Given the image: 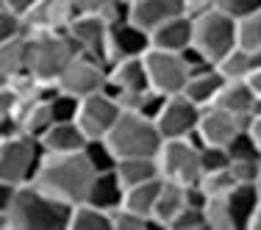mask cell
Masks as SVG:
<instances>
[{"label":"cell","mask_w":261,"mask_h":230,"mask_svg":"<svg viewBox=\"0 0 261 230\" xmlns=\"http://www.w3.org/2000/svg\"><path fill=\"white\" fill-rule=\"evenodd\" d=\"M97 169L92 166L89 155L81 153H42V161L34 172V183L53 194L56 200L75 205L84 203L92 189Z\"/></svg>","instance_id":"1"},{"label":"cell","mask_w":261,"mask_h":230,"mask_svg":"<svg viewBox=\"0 0 261 230\" xmlns=\"http://www.w3.org/2000/svg\"><path fill=\"white\" fill-rule=\"evenodd\" d=\"M72 205L56 200L45 189L28 180L14 186L11 200L6 205L9 230H67Z\"/></svg>","instance_id":"2"},{"label":"cell","mask_w":261,"mask_h":230,"mask_svg":"<svg viewBox=\"0 0 261 230\" xmlns=\"http://www.w3.org/2000/svg\"><path fill=\"white\" fill-rule=\"evenodd\" d=\"M106 141L111 145L117 158H128V155H156L159 147L164 145V136H161L156 120L139 114V111L122 108L120 120L106 133Z\"/></svg>","instance_id":"3"},{"label":"cell","mask_w":261,"mask_h":230,"mask_svg":"<svg viewBox=\"0 0 261 230\" xmlns=\"http://www.w3.org/2000/svg\"><path fill=\"white\" fill-rule=\"evenodd\" d=\"M195 39L192 45L197 47L206 61L217 64L222 55H228L239 45V36H236V17L225 14L217 6H206V9L195 11Z\"/></svg>","instance_id":"4"},{"label":"cell","mask_w":261,"mask_h":230,"mask_svg":"<svg viewBox=\"0 0 261 230\" xmlns=\"http://www.w3.org/2000/svg\"><path fill=\"white\" fill-rule=\"evenodd\" d=\"M42 153L45 150L36 136H28L22 130L3 136L0 139V183H28L42 161Z\"/></svg>","instance_id":"5"},{"label":"cell","mask_w":261,"mask_h":230,"mask_svg":"<svg viewBox=\"0 0 261 230\" xmlns=\"http://www.w3.org/2000/svg\"><path fill=\"white\" fill-rule=\"evenodd\" d=\"M81 53L70 34H39L31 36V75L56 83L64 67Z\"/></svg>","instance_id":"6"},{"label":"cell","mask_w":261,"mask_h":230,"mask_svg":"<svg viewBox=\"0 0 261 230\" xmlns=\"http://www.w3.org/2000/svg\"><path fill=\"white\" fill-rule=\"evenodd\" d=\"M159 161V175L164 180H175V183H197L203 175L200 169V145L192 136L186 139H164V145L156 153Z\"/></svg>","instance_id":"7"},{"label":"cell","mask_w":261,"mask_h":230,"mask_svg":"<svg viewBox=\"0 0 261 230\" xmlns=\"http://www.w3.org/2000/svg\"><path fill=\"white\" fill-rule=\"evenodd\" d=\"M56 86L75 97H89L95 92H106V86H109V64L103 59H97V55L81 50L64 67V72L59 75Z\"/></svg>","instance_id":"8"},{"label":"cell","mask_w":261,"mask_h":230,"mask_svg":"<svg viewBox=\"0 0 261 230\" xmlns=\"http://www.w3.org/2000/svg\"><path fill=\"white\" fill-rule=\"evenodd\" d=\"M145 70H147L150 89L161 92V95H181L192 72L184 53L161 50V47H150L145 53Z\"/></svg>","instance_id":"9"},{"label":"cell","mask_w":261,"mask_h":230,"mask_svg":"<svg viewBox=\"0 0 261 230\" xmlns=\"http://www.w3.org/2000/svg\"><path fill=\"white\" fill-rule=\"evenodd\" d=\"M22 34L39 36V34H67L70 22L75 20L70 0H36L31 9L20 14Z\"/></svg>","instance_id":"10"},{"label":"cell","mask_w":261,"mask_h":230,"mask_svg":"<svg viewBox=\"0 0 261 230\" xmlns=\"http://www.w3.org/2000/svg\"><path fill=\"white\" fill-rule=\"evenodd\" d=\"M122 114V105L117 103L114 95L109 92H95L89 97H81V105H78V125L84 128V133L89 139H103L114 122L120 120Z\"/></svg>","instance_id":"11"},{"label":"cell","mask_w":261,"mask_h":230,"mask_svg":"<svg viewBox=\"0 0 261 230\" xmlns=\"http://www.w3.org/2000/svg\"><path fill=\"white\" fill-rule=\"evenodd\" d=\"M200 111V105H195L186 95H170L156 117V125L164 139H186L197 130Z\"/></svg>","instance_id":"12"},{"label":"cell","mask_w":261,"mask_h":230,"mask_svg":"<svg viewBox=\"0 0 261 230\" xmlns=\"http://www.w3.org/2000/svg\"><path fill=\"white\" fill-rule=\"evenodd\" d=\"M150 47H153L150 31L136 25L134 20L114 22V25L109 28V45H106L109 64L111 61H120V59H142Z\"/></svg>","instance_id":"13"},{"label":"cell","mask_w":261,"mask_h":230,"mask_svg":"<svg viewBox=\"0 0 261 230\" xmlns=\"http://www.w3.org/2000/svg\"><path fill=\"white\" fill-rule=\"evenodd\" d=\"M242 128H247V120L231 114V111L220 108V105H206L200 111V122H197V136L203 145H220L228 147V141L239 133Z\"/></svg>","instance_id":"14"},{"label":"cell","mask_w":261,"mask_h":230,"mask_svg":"<svg viewBox=\"0 0 261 230\" xmlns=\"http://www.w3.org/2000/svg\"><path fill=\"white\" fill-rule=\"evenodd\" d=\"M109 28L111 22L103 14H81L70 22L67 34L75 39V45L84 53H92L97 59H103L109 64V55H106V45H109Z\"/></svg>","instance_id":"15"},{"label":"cell","mask_w":261,"mask_h":230,"mask_svg":"<svg viewBox=\"0 0 261 230\" xmlns=\"http://www.w3.org/2000/svg\"><path fill=\"white\" fill-rule=\"evenodd\" d=\"M145 89H150L145 55L142 59H120L109 64V86H106L109 95H114L120 100L125 95H136V92H145Z\"/></svg>","instance_id":"16"},{"label":"cell","mask_w":261,"mask_h":230,"mask_svg":"<svg viewBox=\"0 0 261 230\" xmlns=\"http://www.w3.org/2000/svg\"><path fill=\"white\" fill-rule=\"evenodd\" d=\"M150 36H153V47L184 53L186 47H192V39H195V17H192L189 11H186V14H178V17H172V20L161 22L159 28H153Z\"/></svg>","instance_id":"17"},{"label":"cell","mask_w":261,"mask_h":230,"mask_svg":"<svg viewBox=\"0 0 261 230\" xmlns=\"http://www.w3.org/2000/svg\"><path fill=\"white\" fill-rule=\"evenodd\" d=\"M89 141V136L84 133V128L72 122H53L45 133L39 136V145L45 153H81Z\"/></svg>","instance_id":"18"},{"label":"cell","mask_w":261,"mask_h":230,"mask_svg":"<svg viewBox=\"0 0 261 230\" xmlns=\"http://www.w3.org/2000/svg\"><path fill=\"white\" fill-rule=\"evenodd\" d=\"M186 3L184 0H136L134 6H130V20L136 22V25L153 31L159 28L161 22L172 20V17L178 14H186Z\"/></svg>","instance_id":"19"},{"label":"cell","mask_w":261,"mask_h":230,"mask_svg":"<svg viewBox=\"0 0 261 230\" xmlns=\"http://www.w3.org/2000/svg\"><path fill=\"white\" fill-rule=\"evenodd\" d=\"M256 100L258 97H256V92H253V86L247 83V80H225L222 89H220V95H217V100L211 105H220V108L231 111V114L247 120V125H250Z\"/></svg>","instance_id":"20"},{"label":"cell","mask_w":261,"mask_h":230,"mask_svg":"<svg viewBox=\"0 0 261 230\" xmlns=\"http://www.w3.org/2000/svg\"><path fill=\"white\" fill-rule=\"evenodd\" d=\"M222 83H225V78L220 75V70H217L214 64H208V67H203V70H195V72H192L181 95H186L195 105L206 108V105H211V103L217 100Z\"/></svg>","instance_id":"21"},{"label":"cell","mask_w":261,"mask_h":230,"mask_svg":"<svg viewBox=\"0 0 261 230\" xmlns=\"http://www.w3.org/2000/svg\"><path fill=\"white\" fill-rule=\"evenodd\" d=\"M225 197H228V211H231L233 230H247L253 211H256V205L261 203L258 183H236Z\"/></svg>","instance_id":"22"},{"label":"cell","mask_w":261,"mask_h":230,"mask_svg":"<svg viewBox=\"0 0 261 230\" xmlns=\"http://www.w3.org/2000/svg\"><path fill=\"white\" fill-rule=\"evenodd\" d=\"M0 72L14 80L17 75L31 72V36L17 34L0 45Z\"/></svg>","instance_id":"23"},{"label":"cell","mask_w":261,"mask_h":230,"mask_svg":"<svg viewBox=\"0 0 261 230\" xmlns=\"http://www.w3.org/2000/svg\"><path fill=\"white\" fill-rule=\"evenodd\" d=\"M184 205H186V186L161 178V189L156 194V205H153V222H156L161 230H167Z\"/></svg>","instance_id":"24"},{"label":"cell","mask_w":261,"mask_h":230,"mask_svg":"<svg viewBox=\"0 0 261 230\" xmlns=\"http://www.w3.org/2000/svg\"><path fill=\"white\" fill-rule=\"evenodd\" d=\"M14 125H17V130L39 139V136L53 125L50 103L47 100H20V108H17V114H14Z\"/></svg>","instance_id":"25"},{"label":"cell","mask_w":261,"mask_h":230,"mask_svg":"<svg viewBox=\"0 0 261 230\" xmlns=\"http://www.w3.org/2000/svg\"><path fill=\"white\" fill-rule=\"evenodd\" d=\"M122 197H125V186H122V180L117 178L114 169H109V172H97L95 175L86 200H89L92 205H97V208L114 211V208L122 205Z\"/></svg>","instance_id":"26"},{"label":"cell","mask_w":261,"mask_h":230,"mask_svg":"<svg viewBox=\"0 0 261 230\" xmlns=\"http://www.w3.org/2000/svg\"><path fill=\"white\" fill-rule=\"evenodd\" d=\"M114 172H117V178L122 180L125 189L128 186H136V183H145V180L161 178L156 155H128V158H117Z\"/></svg>","instance_id":"27"},{"label":"cell","mask_w":261,"mask_h":230,"mask_svg":"<svg viewBox=\"0 0 261 230\" xmlns=\"http://www.w3.org/2000/svg\"><path fill=\"white\" fill-rule=\"evenodd\" d=\"M67 230H111V211L97 208L89 200L75 203L70 208Z\"/></svg>","instance_id":"28"},{"label":"cell","mask_w":261,"mask_h":230,"mask_svg":"<svg viewBox=\"0 0 261 230\" xmlns=\"http://www.w3.org/2000/svg\"><path fill=\"white\" fill-rule=\"evenodd\" d=\"M161 189V178L145 180V183H136L125 189V197H122V205L142 216H150L153 219V205H156V194Z\"/></svg>","instance_id":"29"},{"label":"cell","mask_w":261,"mask_h":230,"mask_svg":"<svg viewBox=\"0 0 261 230\" xmlns=\"http://www.w3.org/2000/svg\"><path fill=\"white\" fill-rule=\"evenodd\" d=\"M214 67L220 70V75L225 80H247V78H250V72L256 70V55L236 45L233 50L228 55H222Z\"/></svg>","instance_id":"30"},{"label":"cell","mask_w":261,"mask_h":230,"mask_svg":"<svg viewBox=\"0 0 261 230\" xmlns=\"http://www.w3.org/2000/svg\"><path fill=\"white\" fill-rule=\"evenodd\" d=\"M236 36H239V47L261 50V9L236 20Z\"/></svg>","instance_id":"31"},{"label":"cell","mask_w":261,"mask_h":230,"mask_svg":"<svg viewBox=\"0 0 261 230\" xmlns=\"http://www.w3.org/2000/svg\"><path fill=\"white\" fill-rule=\"evenodd\" d=\"M203 214H206L208 230H233L231 222V211H228V197H208L203 205Z\"/></svg>","instance_id":"32"},{"label":"cell","mask_w":261,"mask_h":230,"mask_svg":"<svg viewBox=\"0 0 261 230\" xmlns=\"http://www.w3.org/2000/svg\"><path fill=\"white\" fill-rule=\"evenodd\" d=\"M150 227H159V225L150 216H142V214H136V211L125 208V205L111 211V230H150Z\"/></svg>","instance_id":"33"},{"label":"cell","mask_w":261,"mask_h":230,"mask_svg":"<svg viewBox=\"0 0 261 230\" xmlns=\"http://www.w3.org/2000/svg\"><path fill=\"white\" fill-rule=\"evenodd\" d=\"M225 150H228V155H231V161H258L261 158V150H258L256 139L250 136L247 128H242L239 133L228 141Z\"/></svg>","instance_id":"34"},{"label":"cell","mask_w":261,"mask_h":230,"mask_svg":"<svg viewBox=\"0 0 261 230\" xmlns=\"http://www.w3.org/2000/svg\"><path fill=\"white\" fill-rule=\"evenodd\" d=\"M236 183H239V180H236V175L231 172V166H228V169H217V172H203L200 175V186L208 197L228 194Z\"/></svg>","instance_id":"35"},{"label":"cell","mask_w":261,"mask_h":230,"mask_svg":"<svg viewBox=\"0 0 261 230\" xmlns=\"http://www.w3.org/2000/svg\"><path fill=\"white\" fill-rule=\"evenodd\" d=\"M84 153L89 155L92 166H95L97 172H109V169L117 166V155H114V150H111V145L106 141V136L103 139H89L86 147H84Z\"/></svg>","instance_id":"36"},{"label":"cell","mask_w":261,"mask_h":230,"mask_svg":"<svg viewBox=\"0 0 261 230\" xmlns=\"http://www.w3.org/2000/svg\"><path fill=\"white\" fill-rule=\"evenodd\" d=\"M50 114H53V122H72L78 120V105H81V97L75 95H67V92H56L50 97Z\"/></svg>","instance_id":"37"},{"label":"cell","mask_w":261,"mask_h":230,"mask_svg":"<svg viewBox=\"0 0 261 230\" xmlns=\"http://www.w3.org/2000/svg\"><path fill=\"white\" fill-rule=\"evenodd\" d=\"M167 230H208V222H206L203 208L186 203L184 208L175 214V219L170 222V227H167Z\"/></svg>","instance_id":"38"},{"label":"cell","mask_w":261,"mask_h":230,"mask_svg":"<svg viewBox=\"0 0 261 230\" xmlns=\"http://www.w3.org/2000/svg\"><path fill=\"white\" fill-rule=\"evenodd\" d=\"M231 166V155L220 145H203L200 147V169L203 172H217Z\"/></svg>","instance_id":"39"},{"label":"cell","mask_w":261,"mask_h":230,"mask_svg":"<svg viewBox=\"0 0 261 230\" xmlns=\"http://www.w3.org/2000/svg\"><path fill=\"white\" fill-rule=\"evenodd\" d=\"M20 108V95L11 83L0 86V120L3 122H14V114Z\"/></svg>","instance_id":"40"},{"label":"cell","mask_w":261,"mask_h":230,"mask_svg":"<svg viewBox=\"0 0 261 230\" xmlns=\"http://www.w3.org/2000/svg\"><path fill=\"white\" fill-rule=\"evenodd\" d=\"M211 6H217V9H222L225 14H231L239 20V17L261 9V0H211Z\"/></svg>","instance_id":"41"},{"label":"cell","mask_w":261,"mask_h":230,"mask_svg":"<svg viewBox=\"0 0 261 230\" xmlns=\"http://www.w3.org/2000/svg\"><path fill=\"white\" fill-rule=\"evenodd\" d=\"M231 172L239 183H258L261 175V158L258 161H231Z\"/></svg>","instance_id":"42"},{"label":"cell","mask_w":261,"mask_h":230,"mask_svg":"<svg viewBox=\"0 0 261 230\" xmlns=\"http://www.w3.org/2000/svg\"><path fill=\"white\" fill-rule=\"evenodd\" d=\"M22 34V20L20 14H14L11 9H0V45L9 42L11 36Z\"/></svg>","instance_id":"43"},{"label":"cell","mask_w":261,"mask_h":230,"mask_svg":"<svg viewBox=\"0 0 261 230\" xmlns=\"http://www.w3.org/2000/svg\"><path fill=\"white\" fill-rule=\"evenodd\" d=\"M111 3H114V0H70L75 17H81V14H106Z\"/></svg>","instance_id":"44"},{"label":"cell","mask_w":261,"mask_h":230,"mask_svg":"<svg viewBox=\"0 0 261 230\" xmlns=\"http://www.w3.org/2000/svg\"><path fill=\"white\" fill-rule=\"evenodd\" d=\"M247 130H250V136L256 139V145H258V150H261V114L250 117V125H247Z\"/></svg>","instance_id":"45"},{"label":"cell","mask_w":261,"mask_h":230,"mask_svg":"<svg viewBox=\"0 0 261 230\" xmlns=\"http://www.w3.org/2000/svg\"><path fill=\"white\" fill-rule=\"evenodd\" d=\"M6 3H9V9L14 11V14H22V11L31 9V6L36 3V0H6Z\"/></svg>","instance_id":"46"},{"label":"cell","mask_w":261,"mask_h":230,"mask_svg":"<svg viewBox=\"0 0 261 230\" xmlns=\"http://www.w3.org/2000/svg\"><path fill=\"white\" fill-rule=\"evenodd\" d=\"M247 83L253 86V92H256V97H261V67L250 72V78H247Z\"/></svg>","instance_id":"47"},{"label":"cell","mask_w":261,"mask_h":230,"mask_svg":"<svg viewBox=\"0 0 261 230\" xmlns=\"http://www.w3.org/2000/svg\"><path fill=\"white\" fill-rule=\"evenodd\" d=\"M186 9H189V14H195V11L206 9V6H211V0H184Z\"/></svg>","instance_id":"48"},{"label":"cell","mask_w":261,"mask_h":230,"mask_svg":"<svg viewBox=\"0 0 261 230\" xmlns=\"http://www.w3.org/2000/svg\"><path fill=\"white\" fill-rule=\"evenodd\" d=\"M247 230H261V203L256 205V211H253V216H250V225H247Z\"/></svg>","instance_id":"49"},{"label":"cell","mask_w":261,"mask_h":230,"mask_svg":"<svg viewBox=\"0 0 261 230\" xmlns=\"http://www.w3.org/2000/svg\"><path fill=\"white\" fill-rule=\"evenodd\" d=\"M14 130H17L14 122H3V120H0V139H3V136H9V133H14Z\"/></svg>","instance_id":"50"},{"label":"cell","mask_w":261,"mask_h":230,"mask_svg":"<svg viewBox=\"0 0 261 230\" xmlns=\"http://www.w3.org/2000/svg\"><path fill=\"white\" fill-rule=\"evenodd\" d=\"M0 230H9V219H6V211L0 208Z\"/></svg>","instance_id":"51"},{"label":"cell","mask_w":261,"mask_h":230,"mask_svg":"<svg viewBox=\"0 0 261 230\" xmlns=\"http://www.w3.org/2000/svg\"><path fill=\"white\" fill-rule=\"evenodd\" d=\"M0 9H9V3H6V0H0Z\"/></svg>","instance_id":"52"},{"label":"cell","mask_w":261,"mask_h":230,"mask_svg":"<svg viewBox=\"0 0 261 230\" xmlns=\"http://www.w3.org/2000/svg\"><path fill=\"white\" fill-rule=\"evenodd\" d=\"M125 3H130V6H134V3H136V0H125Z\"/></svg>","instance_id":"53"},{"label":"cell","mask_w":261,"mask_h":230,"mask_svg":"<svg viewBox=\"0 0 261 230\" xmlns=\"http://www.w3.org/2000/svg\"><path fill=\"white\" fill-rule=\"evenodd\" d=\"M258 189H261V175H258Z\"/></svg>","instance_id":"54"}]
</instances>
